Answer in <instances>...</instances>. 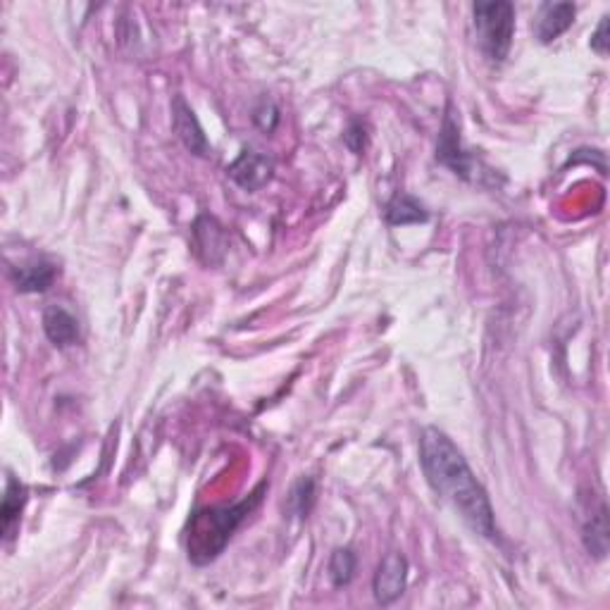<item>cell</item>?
<instances>
[{"label": "cell", "instance_id": "cell-17", "mask_svg": "<svg viewBox=\"0 0 610 610\" xmlns=\"http://www.w3.org/2000/svg\"><path fill=\"white\" fill-rule=\"evenodd\" d=\"M344 141L348 143V148H351L353 153H360L365 148V129L360 122H353L351 127H348V132L344 134Z\"/></svg>", "mask_w": 610, "mask_h": 610}, {"label": "cell", "instance_id": "cell-9", "mask_svg": "<svg viewBox=\"0 0 610 610\" xmlns=\"http://www.w3.org/2000/svg\"><path fill=\"white\" fill-rule=\"evenodd\" d=\"M43 332L51 339L53 346L58 348H70L77 346L82 339V329H79V320L74 317L70 310L62 308V305H51L43 313Z\"/></svg>", "mask_w": 610, "mask_h": 610}, {"label": "cell", "instance_id": "cell-13", "mask_svg": "<svg viewBox=\"0 0 610 610\" xmlns=\"http://www.w3.org/2000/svg\"><path fill=\"white\" fill-rule=\"evenodd\" d=\"M427 210L415 201L413 196L398 194L394 201L387 205V222L389 224H415L425 222Z\"/></svg>", "mask_w": 610, "mask_h": 610}, {"label": "cell", "instance_id": "cell-11", "mask_svg": "<svg viewBox=\"0 0 610 610\" xmlns=\"http://www.w3.org/2000/svg\"><path fill=\"white\" fill-rule=\"evenodd\" d=\"M24 501H27V489H24V484H20L15 477L8 475V487H5V496H3V510H0V515H3L5 539L12 537V529H15L17 522H20Z\"/></svg>", "mask_w": 610, "mask_h": 610}, {"label": "cell", "instance_id": "cell-16", "mask_svg": "<svg viewBox=\"0 0 610 610\" xmlns=\"http://www.w3.org/2000/svg\"><path fill=\"white\" fill-rule=\"evenodd\" d=\"M253 117H255V124H258L263 132H272V129H275L277 122H279V110L275 108V103L263 101V105L255 110Z\"/></svg>", "mask_w": 610, "mask_h": 610}, {"label": "cell", "instance_id": "cell-1", "mask_svg": "<svg viewBox=\"0 0 610 610\" xmlns=\"http://www.w3.org/2000/svg\"><path fill=\"white\" fill-rule=\"evenodd\" d=\"M420 465L434 494L451 503L472 532L487 539L496 537L494 508H491L487 491L477 482L468 460L448 439V434L437 427L422 429Z\"/></svg>", "mask_w": 610, "mask_h": 610}, {"label": "cell", "instance_id": "cell-3", "mask_svg": "<svg viewBox=\"0 0 610 610\" xmlns=\"http://www.w3.org/2000/svg\"><path fill=\"white\" fill-rule=\"evenodd\" d=\"M475 29L484 55L494 62L508 58L515 34V8L503 0L496 3H475Z\"/></svg>", "mask_w": 610, "mask_h": 610}, {"label": "cell", "instance_id": "cell-12", "mask_svg": "<svg viewBox=\"0 0 610 610\" xmlns=\"http://www.w3.org/2000/svg\"><path fill=\"white\" fill-rule=\"evenodd\" d=\"M584 544H587V551L594 553L596 558H603L608 553V520L603 503L596 513H591V520L584 525Z\"/></svg>", "mask_w": 610, "mask_h": 610}, {"label": "cell", "instance_id": "cell-4", "mask_svg": "<svg viewBox=\"0 0 610 610\" xmlns=\"http://www.w3.org/2000/svg\"><path fill=\"white\" fill-rule=\"evenodd\" d=\"M172 127L189 153L198 155V158H205V155L213 153V146H210V141L205 139L196 112L184 101V96H174L172 101Z\"/></svg>", "mask_w": 610, "mask_h": 610}, {"label": "cell", "instance_id": "cell-10", "mask_svg": "<svg viewBox=\"0 0 610 610\" xmlns=\"http://www.w3.org/2000/svg\"><path fill=\"white\" fill-rule=\"evenodd\" d=\"M437 158L441 163L451 167L453 172L460 174V177L472 179V172H475V165L479 167V163L472 155L460 151V139H458V129L456 124H453L451 115L444 120V132H441V143H439V151Z\"/></svg>", "mask_w": 610, "mask_h": 610}, {"label": "cell", "instance_id": "cell-15", "mask_svg": "<svg viewBox=\"0 0 610 610\" xmlns=\"http://www.w3.org/2000/svg\"><path fill=\"white\" fill-rule=\"evenodd\" d=\"M315 503V482L310 477H303L301 482L294 487V494H291V506L296 508V513L305 518L310 513Z\"/></svg>", "mask_w": 610, "mask_h": 610}, {"label": "cell", "instance_id": "cell-18", "mask_svg": "<svg viewBox=\"0 0 610 610\" xmlns=\"http://www.w3.org/2000/svg\"><path fill=\"white\" fill-rule=\"evenodd\" d=\"M608 20H610L608 15L601 17L599 29H596V34L591 36V48H594V51L599 55L608 53Z\"/></svg>", "mask_w": 610, "mask_h": 610}, {"label": "cell", "instance_id": "cell-2", "mask_svg": "<svg viewBox=\"0 0 610 610\" xmlns=\"http://www.w3.org/2000/svg\"><path fill=\"white\" fill-rule=\"evenodd\" d=\"M265 489L267 484H260L239 506L198 510L189 522V537H186L189 558L194 560L196 565H205L220 556L224 546L229 544V539H232V534L236 532V527L246 520V515L263 499Z\"/></svg>", "mask_w": 610, "mask_h": 610}, {"label": "cell", "instance_id": "cell-7", "mask_svg": "<svg viewBox=\"0 0 610 610\" xmlns=\"http://www.w3.org/2000/svg\"><path fill=\"white\" fill-rule=\"evenodd\" d=\"M55 277H58V267L43 258L10 270L12 284H15V289L20 294H43V291L51 289Z\"/></svg>", "mask_w": 610, "mask_h": 610}, {"label": "cell", "instance_id": "cell-14", "mask_svg": "<svg viewBox=\"0 0 610 610\" xmlns=\"http://www.w3.org/2000/svg\"><path fill=\"white\" fill-rule=\"evenodd\" d=\"M358 568V558L351 549H336L329 558V577H332L334 587H346L353 580Z\"/></svg>", "mask_w": 610, "mask_h": 610}, {"label": "cell", "instance_id": "cell-5", "mask_svg": "<svg viewBox=\"0 0 610 610\" xmlns=\"http://www.w3.org/2000/svg\"><path fill=\"white\" fill-rule=\"evenodd\" d=\"M272 172H275V163L267 155L251 151H241L239 158L234 160L232 165L227 167V174L232 182H236L244 191H258L272 179Z\"/></svg>", "mask_w": 610, "mask_h": 610}, {"label": "cell", "instance_id": "cell-6", "mask_svg": "<svg viewBox=\"0 0 610 610\" xmlns=\"http://www.w3.org/2000/svg\"><path fill=\"white\" fill-rule=\"evenodd\" d=\"M408 582V563L401 553H389L387 558L379 563V568L375 572V582H372V589H375V599L382 603V606H389L396 599H401V594L406 591Z\"/></svg>", "mask_w": 610, "mask_h": 610}, {"label": "cell", "instance_id": "cell-8", "mask_svg": "<svg viewBox=\"0 0 610 610\" xmlns=\"http://www.w3.org/2000/svg\"><path fill=\"white\" fill-rule=\"evenodd\" d=\"M577 8L572 3H546L541 5L537 22H534V34L541 43L556 41L575 22Z\"/></svg>", "mask_w": 610, "mask_h": 610}]
</instances>
